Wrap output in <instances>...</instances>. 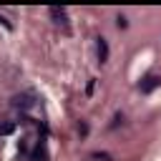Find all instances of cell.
Segmentation results:
<instances>
[{"instance_id":"6da1fadb","label":"cell","mask_w":161,"mask_h":161,"mask_svg":"<svg viewBox=\"0 0 161 161\" xmlns=\"http://www.w3.org/2000/svg\"><path fill=\"white\" fill-rule=\"evenodd\" d=\"M161 86V78L158 75H148L146 80H141V93H151L153 88H158Z\"/></svg>"},{"instance_id":"7a4b0ae2","label":"cell","mask_w":161,"mask_h":161,"mask_svg":"<svg viewBox=\"0 0 161 161\" xmlns=\"http://www.w3.org/2000/svg\"><path fill=\"white\" fill-rule=\"evenodd\" d=\"M50 15H53V20H55V23H60V25H65V23H68L65 10H63V8H58V5H53V8H50Z\"/></svg>"},{"instance_id":"3957f363","label":"cell","mask_w":161,"mask_h":161,"mask_svg":"<svg viewBox=\"0 0 161 161\" xmlns=\"http://www.w3.org/2000/svg\"><path fill=\"white\" fill-rule=\"evenodd\" d=\"M98 60L101 63L108 60V43H106V38H98Z\"/></svg>"},{"instance_id":"277c9868","label":"cell","mask_w":161,"mask_h":161,"mask_svg":"<svg viewBox=\"0 0 161 161\" xmlns=\"http://www.w3.org/2000/svg\"><path fill=\"white\" fill-rule=\"evenodd\" d=\"M13 106H15V108H30V106H33V98H30V96H15V98H13Z\"/></svg>"},{"instance_id":"5b68a950","label":"cell","mask_w":161,"mask_h":161,"mask_svg":"<svg viewBox=\"0 0 161 161\" xmlns=\"http://www.w3.org/2000/svg\"><path fill=\"white\" fill-rule=\"evenodd\" d=\"M13 131H15V126H13V123H3V126H0V133H3V136L13 133Z\"/></svg>"},{"instance_id":"8992f818","label":"cell","mask_w":161,"mask_h":161,"mask_svg":"<svg viewBox=\"0 0 161 161\" xmlns=\"http://www.w3.org/2000/svg\"><path fill=\"white\" fill-rule=\"evenodd\" d=\"M116 23H118V28H126V25H128V23H126V18H123V15H118V18H116Z\"/></svg>"},{"instance_id":"52a82bcc","label":"cell","mask_w":161,"mask_h":161,"mask_svg":"<svg viewBox=\"0 0 161 161\" xmlns=\"http://www.w3.org/2000/svg\"><path fill=\"white\" fill-rule=\"evenodd\" d=\"M93 158H101V161H111L108 153H93Z\"/></svg>"},{"instance_id":"ba28073f","label":"cell","mask_w":161,"mask_h":161,"mask_svg":"<svg viewBox=\"0 0 161 161\" xmlns=\"http://www.w3.org/2000/svg\"><path fill=\"white\" fill-rule=\"evenodd\" d=\"M0 23H3V25H5V28H10V23H8V20H5V18H0Z\"/></svg>"}]
</instances>
